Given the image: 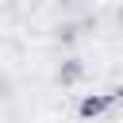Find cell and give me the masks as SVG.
<instances>
[{"instance_id": "cell-1", "label": "cell", "mask_w": 123, "mask_h": 123, "mask_svg": "<svg viewBox=\"0 0 123 123\" xmlns=\"http://www.w3.org/2000/svg\"><path fill=\"white\" fill-rule=\"evenodd\" d=\"M115 100H119V92H108V96H104V92H100V96H85V100H81V115H85V119H96V115L111 111Z\"/></svg>"}, {"instance_id": "cell-2", "label": "cell", "mask_w": 123, "mask_h": 123, "mask_svg": "<svg viewBox=\"0 0 123 123\" xmlns=\"http://www.w3.org/2000/svg\"><path fill=\"white\" fill-rule=\"evenodd\" d=\"M58 77H62V81H77V77H81V62H65Z\"/></svg>"}, {"instance_id": "cell-3", "label": "cell", "mask_w": 123, "mask_h": 123, "mask_svg": "<svg viewBox=\"0 0 123 123\" xmlns=\"http://www.w3.org/2000/svg\"><path fill=\"white\" fill-rule=\"evenodd\" d=\"M119 23H123V12H119Z\"/></svg>"}]
</instances>
